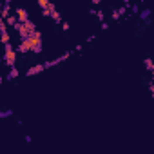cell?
<instances>
[{"mask_svg": "<svg viewBox=\"0 0 154 154\" xmlns=\"http://www.w3.org/2000/svg\"><path fill=\"white\" fill-rule=\"evenodd\" d=\"M62 29L67 31V29H69V24H67V22H62Z\"/></svg>", "mask_w": 154, "mask_h": 154, "instance_id": "d6986e66", "label": "cell"}, {"mask_svg": "<svg viewBox=\"0 0 154 154\" xmlns=\"http://www.w3.org/2000/svg\"><path fill=\"white\" fill-rule=\"evenodd\" d=\"M18 75H20V73H18V69H16V67H11V73L7 75V78H16Z\"/></svg>", "mask_w": 154, "mask_h": 154, "instance_id": "30bf717a", "label": "cell"}, {"mask_svg": "<svg viewBox=\"0 0 154 154\" xmlns=\"http://www.w3.org/2000/svg\"><path fill=\"white\" fill-rule=\"evenodd\" d=\"M96 16H98V20L104 22V11H96Z\"/></svg>", "mask_w": 154, "mask_h": 154, "instance_id": "2e32d148", "label": "cell"}, {"mask_svg": "<svg viewBox=\"0 0 154 154\" xmlns=\"http://www.w3.org/2000/svg\"><path fill=\"white\" fill-rule=\"evenodd\" d=\"M0 40H2V44H9V35L7 33H0Z\"/></svg>", "mask_w": 154, "mask_h": 154, "instance_id": "9c48e42d", "label": "cell"}, {"mask_svg": "<svg viewBox=\"0 0 154 154\" xmlns=\"http://www.w3.org/2000/svg\"><path fill=\"white\" fill-rule=\"evenodd\" d=\"M27 42L31 45V51H33L35 47H42V33L40 31H35V33H31L27 36Z\"/></svg>", "mask_w": 154, "mask_h": 154, "instance_id": "7a4b0ae2", "label": "cell"}, {"mask_svg": "<svg viewBox=\"0 0 154 154\" xmlns=\"http://www.w3.org/2000/svg\"><path fill=\"white\" fill-rule=\"evenodd\" d=\"M112 18H114V20H118V18H120V13H118V9H114V11H112Z\"/></svg>", "mask_w": 154, "mask_h": 154, "instance_id": "e0dca14e", "label": "cell"}, {"mask_svg": "<svg viewBox=\"0 0 154 154\" xmlns=\"http://www.w3.org/2000/svg\"><path fill=\"white\" fill-rule=\"evenodd\" d=\"M2 80H4V78H2V76H0V84H2Z\"/></svg>", "mask_w": 154, "mask_h": 154, "instance_id": "603a6c76", "label": "cell"}, {"mask_svg": "<svg viewBox=\"0 0 154 154\" xmlns=\"http://www.w3.org/2000/svg\"><path fill=\"white\" fill-rule=\"evenodd\" d=\"M0 33H7V26H6V22L2 18H0Z\"/></svg>", "mask_w": 154, "mask_h": 154, "instance_id": "4fadbf2b", "label": "cell"}, {"mask_svg": "<svg viewBox=\"0 0 154 154\" xmlns=\"http://www.w3.org/2000/svg\"><path fill=\"white\" fill-rule=\"evenodd\" d=\"M118 13H120V16H121V15H125V7H120V9H118Z\"/></svg>", "mask_w": 154, "mask_h": 154, "instance_id": "44dd1931", "label": "cell"}, {"mask_svg": "<svg viewBox=\"0 0 154 154\" xmlns=\"http://www.w3.org/2000/svg\"><path fill=\"white\" fill-rule=\"evenodd\" d=\"M101 29H109V24L107 22H101Z\"/></svg>", "mask_w": 154, "mask_h": 154, "instance_id": "7402d4cb", "label": "cell"}, {"mask_svg": "<svg viewBox=\"0 0 154 154\" xmlns=\"http://www.w3.org/2000/svg\"><path fill=\"white\" fill-rule=\"evenodd\" d=\"M51 16H53V20H55L56 24H60V26H62V16H60V13H58V11H55V13H51Z\"/></svg>", "mask_w": 154, "mask_h": 154, "instance_id": "ba28073f", "label": "cell"}, {"mask_svg": "<svg viewBox=\"0 0 154 154\" xmlns=\"http://www.w3.org/2000/svg\"><path fill=\"white\" fill-rule=\"evenodd\" d=\"M145 67L150 71V73L154 71V65H152V60H150V58H145Z\"/></svg>", "mask_w": 154, "mask_h": 154, "instance_id": "8fae6325", "label": "cell"}, {"mask_svg": "<svg viewBox=\"0 0 154 154\" xmlns=\"http://www.w3.org/2000/svg\"><path fill=\"white\" fill-rule=\"evenodd\" d=\"M149 15H150V11H149V9H145V11H141V15H140V16H141V18L149 24Z\"/></svg>", "mask_w": 154, "mask_h": 154, "instance_id": "7c38bea8", "label": "cell"}, {"mask_svg": "<svg viewBox=\"0 0 154 154\" xmlns=\"http://www.w3.org/2000/svg\"><path fill=\"white\" fill-rule=\"evenodd\" d=\"M4 47H6L4 62H6L9 67H15V60H16V56H15V49H13V45H11V44H6Z\"/></svg>", "mask_w": 154, "mask_h": 154, "instance_id": "6da1fadb", "label": "cell"}, {"mask_svg": "<svg viewBox=\"0 0 154 154\" xmlns=\"http://www.w3.org/2000/svg\"><path fill=\"white\" fill-rule=\"evenodd\" d=\"M42 15H44V16H51V13H49V9H42Z\"/></svg>", "mask_w": 154, "mask_h": 154, "instance_id": "ac0fdd59", "label": "cell"}, {"mask_svg": "<svg viewBox=\"0 0 154 154\" xmlns=\"http://www.w3.org/2000/svg\"><path fill=\"white\" fill-rule=\"evenodd\" d=\"M0 11H2V4H0Z\"/></svg>", "mask_w": 154, "mask_h": 154, "instance_id": "cb8c5ba5", "label": "cell"}, {"mask_svg": "<svg viewBox=\"0 0 154 154\" xmlns=\"http://www.w3.org/2000/svg\"><path fill=\"white\" fill-rule=\"evenodd\" d=\"M16 20H18V24H26L29 20V15L24 7H16Z\"/></svg>", "mask_w": 154, "mask_h": 154, "instance_id": "3957f363", "label": "cell"}, {"mask_svg": "<svg viewBox=\"0 0 154 154\" xmlns=\"http://www.w3.org/2000/svg\"><path fill=\"white\" fill-rule=\"evenodd\" d=\"M24 27L27 29V33L31 35V33H35V31H36V26H35V22H31V20H27V22L24 24Z\"/></svg>", "mask_w": 154, "mask_h": 154, "instance_id": "8992f818", "label": "cell"}, {"mask_svg": "<svg viewBox=\"0 0 154 154\" xmlns=\"http://www.w3.org/2000/svg\"><path fill=\"white\" fill-rule=\"evenodd\" d=\"M38 6L42 7V9H47V6H49V0H38Z\"/></svg>", "mask_w": 154, "mask_h": 154, "instance_id": "5bb4252c", "label": "cell"}, {"mask_svg": "<svg viewBox=\"0 0 154 154\" xmlns=\"http://www.w3.org/2000/svg\"><path fill=\"white\" fill-rule=\"evenodd\" d=\"M4 22H6V26H13V27H15V26L18 24V20H16V16H13V15H9V18H6Z\"/></svg>", "mask_w": 154, "mask_h": 154, "instance_id": "52a82bcc", "label": "cell"}, {"mask_svg": "<svg viewBox=\"0 0 154 154\" xmlns=\"http://www.w3.org/2000/svg\"><path fill=\"white\" fill-rule=\"evenodd\" d=\"M13 111H0V118H6V116H11Z\"/></svg>", "mask_w": 154, "mask_h": 154, "instance_id": "9a60e30c", "label": "cell"}, {"mask_svg": "<svg viewBox=\"0 0 154 154\" xmlns=\"http://www.w3.org/2000/svg\"><path fill=\"white\" fill-rule=\"evenodd\" d=\"M44 71V65H35V67H31L29 71H27V76H33V75H38V73H42Z\"/></svg>", "mask_w": 154, "mask_h": 154, "instance_id": "277c9868", "label": "cell"}, {"mask_svg": "<svg viewBox=\"0 0 154 154\" xmlns=\"http://www.w3.org/2000/svg\"><path fill=\"white\" fill-rule=\"evenodd\" d=\"M131 9H132V13H138V11H140L138 6H131Z\"/></svg>", "mask_w": 154, "mask_h": 154, "instance_id": "ffe728a7", "label": "cell"}, {"mask_svg": "<svg viewBox=\"0 0 154 154\" xmlns=\"http://www.w3.org/2000/svg\"><path fill=\"white\" fill-rule=\"evenodd\" d=\"M18 51H20V53H27V51H31V45H29V42H27V38L22 40V44L18 45Z\"/></svg>", "mask_w": 154, "mask_h": 154, "instance_id": "5b68a950", "label": "cell"}]
</instances>
